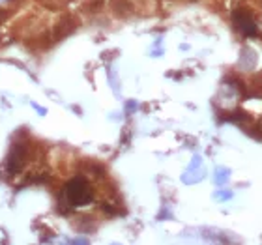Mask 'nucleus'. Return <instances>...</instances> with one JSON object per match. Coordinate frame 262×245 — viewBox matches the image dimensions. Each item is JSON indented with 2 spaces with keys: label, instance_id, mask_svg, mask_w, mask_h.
Segmentation results:
<instances>
[{
  "label": "nucleus",
  "instance_id": "obj_1",
  "mask_svg": "<svg viewBox=\"0 0 262 245\" xmlns=\"http://www.w3.org/2000/svg\"><path fill=\"white\" fill-rule=\"evenodd\" d=\"M66 195H68V200L73 206H81V204H86L92 200V191H90V186L86 184L85 180H73L71 184L66 189Z\"/></svg>",
  "mask_w": 262,
  "mask_h": 245
}]
</instances>
